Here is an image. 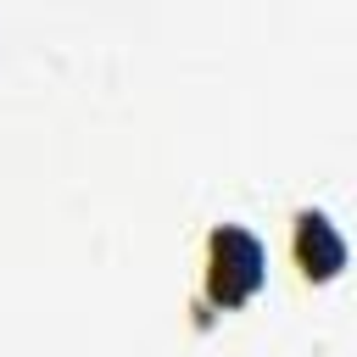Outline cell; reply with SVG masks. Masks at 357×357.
Returning a JSON list of instances; mask_svg holds the SVG:
<instances>
[{
    "mask_svg": "<svg viewBox=\"0 0 357 357\" xmlns=\"http://www.w3.org/2000/svg\"><path fill=\"white\" fill-rule=\"evenodd\" d=\"M262 279V245L245 229H218L212 234V296L218 301H245Z\"/></svg>",
    "mask_w": 357,
    "mask_h": 357,
    "instance_id": "obj_1",
    "label": "cell"
},
{
    "mask_svg": "<svg viewBox=\"0 0 357 357\" xmlns=\"http://www.w3.org/2000/svg\"><path fill=\"white\" fill-rule=\"evenodd\" d=\"M296 257L307 262V273H335L340 262H346V245H340V234L324 223V218H301V234H296Z\"/></svg>",
    "mask_w": 357,
    "mask_h": 357,
    "instance_id": "obj_2",
    "label": "cell"
}]
</instances>
